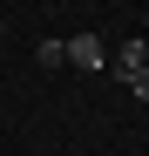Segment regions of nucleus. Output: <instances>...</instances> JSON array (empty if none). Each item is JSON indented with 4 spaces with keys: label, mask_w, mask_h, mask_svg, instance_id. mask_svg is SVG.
Returning <instances> with one entry per match:
<instances>
[{
    "label": "nucleus",
    "mask_w": 149,
    "mask_h": 156,
    "mask_svg": "<svg viewBox=\"0 0 149 156\" xmlns=\"http://www.w3.org/2000/svg\"><path fill=\"white\" fill-rule=\"evenodd\" d=\"M122 88H129L136 102H149V68H136V75H129V82H122Z\"/></svg>",
    "instance_id": "3"
},
{
    "label": "nucleus",
    "mask_w": 149,
    "mask_h": 156,
    "mask_svg": "<svg viewBox=\"0 0 149 156\" xmlns=\"http://www.w3.org/2000/svg\"><path fill=\"white\" fill-rule=\"evenodd\" d=\"M68 61H74V68H109L102 34H68Z\"/></svg>",
    "instance_id": "1"
},
{
    "label": "nucleus",
    "mask_w": 149,
    "mask_h": 156,
    "mask_svg": "<svg viewBox=\"0 0 149 156\" xmlns=\"http://www.w3.org/2000/svg\"><path fill=\"white\" fill-rule=\"evenodd\" d=\"M136 68H149V41H122V55H115V75L129 82Z\"/></svg>",
    "instance_id": "2"
}]
</instances>
